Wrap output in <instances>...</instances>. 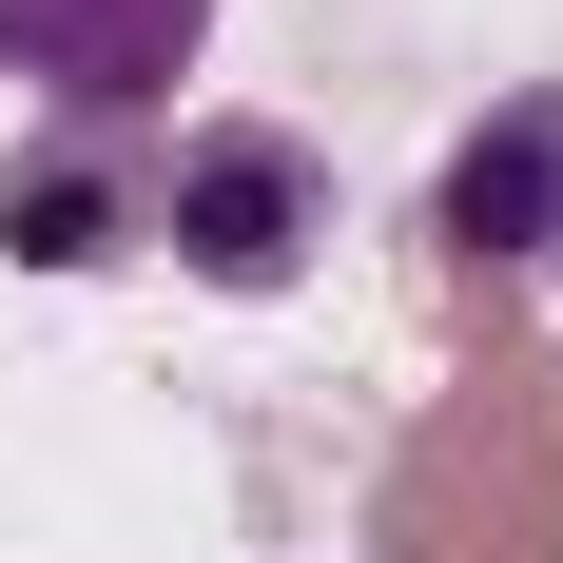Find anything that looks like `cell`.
Segmentation results:
<instances>
[{
	"instance_id": "obj_3",
	"label": "cell",
	"mask_w": 563,
	"mask_h": 563,
	"mask_svg": "<svg viewBox=\"0 0 563 563\" xmlns=\"http://www.w3.org/2000/svg\"><path fill=\"white\" fill-rule=\"evenodd\" d=\"M428 233H448L466 273L563 291V78H525V98H486V117L448 136V175H428Z\"/></svg>"
},
{
	"instance_id": "obj_4",
	"label": "cell",
	"mask_w": 563,
	"mask_h": 563,
	"mask_svg": "<svg viewBox=\"0 0 563 563\" xmlns=\"http://www.w3.org/2000/svg\"><path fill=\"white\" fill-rule=\"evenodd\" d=\"M136 233H156V136L40 117V136L0 156V253H20V273H98V253H136Z\"/></svg>"
},
{
	"instance_id": "obj_2",
	"label": "cell",
	"mask_w": 563,
	"mask_h": 563,
	"mask_svg": "<svg viewBox=\"0 0 563 563\" xmlns=\"http://www.w3.org/2000/svg\"><path fill=\"white\" fill-rule=\"evenodd\" d=\"M195 58H214V0H0V78L78 136H156Z\"/></svg>"
},
{
	"instance_id": "obj_1",
	"label": "cell",
	"mask_w": 563,
	"mask_h": 563,
	"mask_svg": "<svg viewBox=\"0 0 563 563\" xmlns=\"http://www.w3.org/2000/svg\"><path fill=\"white\" fill-rule=\"evenodd\" d=\"M311 233H331V175H311V136H273V117H195L156 156V253L195 291H291Z\"/></svg>"
}]
</instances>
